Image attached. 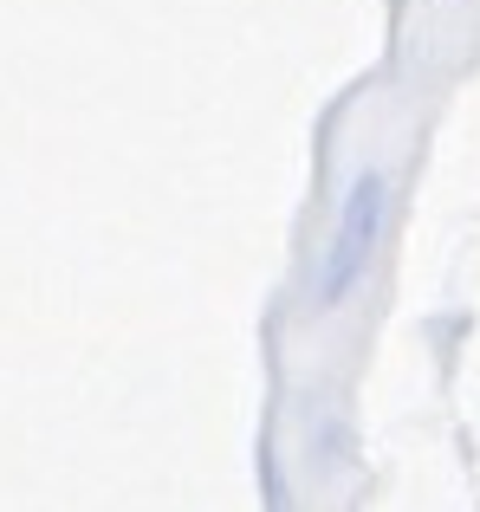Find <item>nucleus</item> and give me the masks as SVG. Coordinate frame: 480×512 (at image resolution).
I'll return each mask as SVG.
<instances>
[{
	"label": "nucleus",
	"mask_w": 480,
	"mask_h": 512,
	"mask_svg": "<svg viewBox=\"0 0 480 512\" xmlns=\"http://www.w3.org/2000/svg\"><path fill=\"white\" fill-rule=\"evenodd\" d=\"M383 221H390V182L377 169H364L338 201V221H331V240H325V260H318V305L338 312L357 286H364L370 260H377V240H383Z\"/></svg>",
	"instance_id": "obj_1"
}]
</instances>
